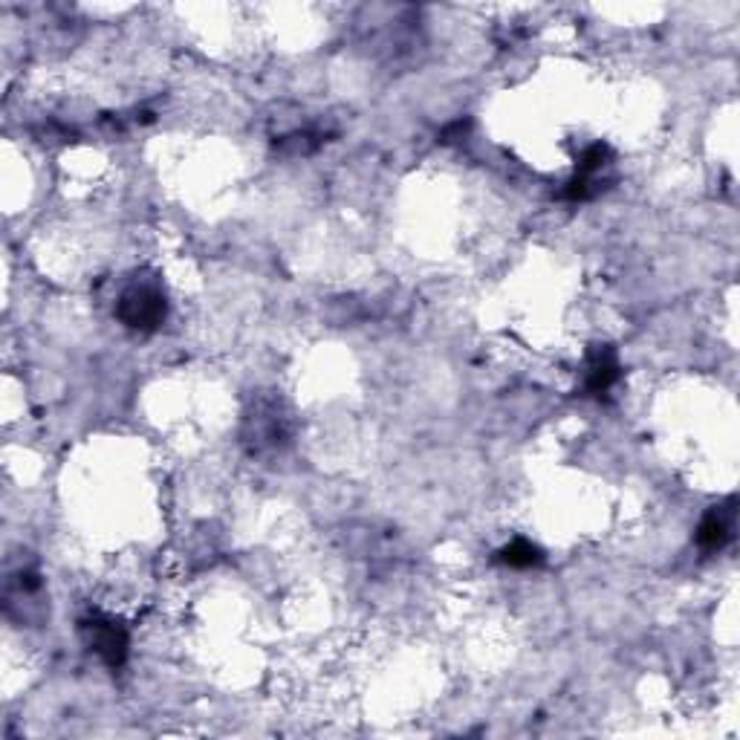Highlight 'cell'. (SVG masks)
<instances>
[{
  "mask_svg": "<svg viewBox=\"0 0 740 740\" xmlns=\"http://www.w3.org/2000/svg\"><path fill=\"white\" fill-rule=\"evenodd\" d=\"M495 561L509 570H532V567L545 564V550L532 545L529 538H512L507 547L495 552Z\"/></svg>",
  "mask_w": 740,
  "mask_h": 740,
  "instance_id": "obj_5",
  "label": "cell"
},
{
  "mask_svg": "<svg viewBox=\"0 0 740 740\" xmlns=\"http://www.w3.org/2000/svg\"><path fill=\"white\" fill-rule=\"evenodd\" d=\"M78 634H82L84 645L96 654L107 668H121L128 659L130 636L121 627V622L110 620L105 613H91L78 622Z\"/></svg>",
  "mask_w": 740,
  "mask_h": 740,
  "instance_id": "obj_2",
  "label": "cell"
},
{
  "mask_svg": "<svg viewBox=\"0 0 740 740\" xmlns=\"http://www.w3.org/2000/svg\"><path fill=\"white\" fill-rule=\"evenodd\" d=\"M168 316L166 289L157 278H134L116 302V318L128 330L154 332Z\"/></svg>",
  "mask_w": 740,
  "mask_h": 740,
  "instance_id": "obj_1",
  "label": "cell"
},
{
  "mask_svg": "<svg viewBox=\"0 0 740 740\" xmlns=\"http://www.w3.org/2000/svg\"><path fill=\"white\" fill-rule=\"evenodd\" d=\"M622 379V364L613 353V348L599 345L588 353V364H584V391L590 397H604L616 382Z\"/></svg>",
  "mask_w": 740,
  "mask_h": 740,
  "instance_id": "obj_4",
  "label": "cell"
},
{
  "mask_svg": "<svg viewBox=\"0 0 740 740\" xmlns=\"http://www.w3.org/2000/svg\"><path fill=\"white\" fill-rule=\"evenodd\" d=\"M738 504L734 498H729L720 507H711L709 512L702 515L700 527L695 532V541L700 550L706 552H720L729 541L734 538V518H738Z\"/></svg>",
  "mask_w": 740,
  "mask_h": 740,
  "instance_id": "obj_3",
  "label": "cell"
},
{
  "mask_svg": "<svg viewBox=\"0 0 740 740\" xmlns=\"http://www.w3.org/2000/svg\"><path fill=\"white\" fill-rule=\"evenodd\" d=\"M466 130H468V121L457 119L454 125H448L446 134H443V139H446V142H454V137H466Z\"/></svg>",
  "mask_w": 740,
  "mask_h": 740,
  "instance_id": "obj_6",
  "label": "cell"
}]
</instances>
